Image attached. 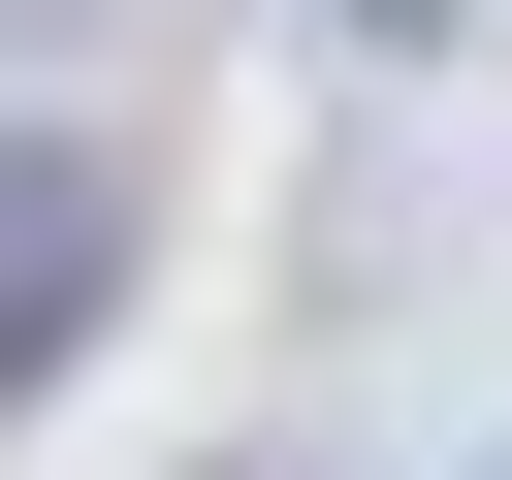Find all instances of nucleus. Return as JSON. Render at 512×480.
I'll return each instance as SVG.
<instances>
[{
    "label": "nucleus",
    "mask_w": 512,
    "mask_h": 480,
    "mask_svg": "<svg viewBox=\"0 0 512 480\" xmlns=\"http://www.w3.org/2000/svg\"><path fill=\"white\" fill-rule=\"evenodd\" d=\"M96 256H128V192H96L64 128H0V416H32L64 352H96Z\"/></svg>",
    "instance_id": "f257e3e1"
}]
</instances>
